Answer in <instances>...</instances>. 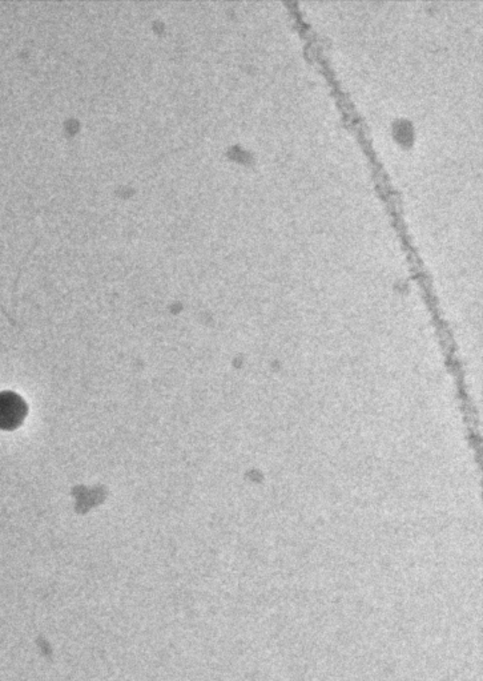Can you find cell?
I'll return each mask as SVG.
<instances>
[{
  "label": "cell",
  "mask_w": 483,
  "mask_h": 681,
  "mask_svg": "<svg viewBox=\"0 0 483 681\" xmlns=\"http://www.w3.org/2000/svg\"><path fill=\"white\" fill-rule=\"evenodd\" d=\"M27 406L15 392H0V429L14 430L24 421Z\"/></svg>",
  "instance_id": "1"
}]
</instances>
